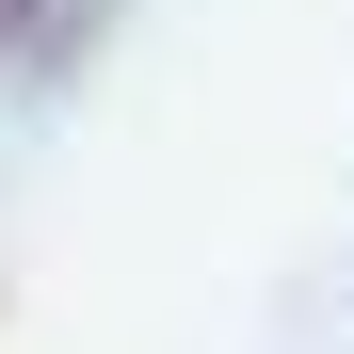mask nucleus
<instances>
[{
    "mask_svg": "<svg viewBox=\"0 0 354 354\" xmlns=\"http://www.w3.org/2000/svg\"><path fill=\"white\" fill-rule=\"evenodd\" d=\"M17 17H32V0H0V48H17Z\"/></svg>",
    "mask_w": 354,
    "mask_h": 354,
    "instance_id": "nucleus-1",
    "label": "nucleus"
}]
</instances>
